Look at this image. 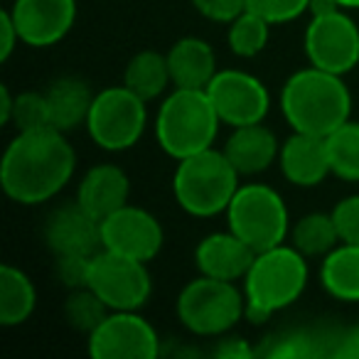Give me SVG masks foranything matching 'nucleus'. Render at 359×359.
I'll use <instances>...</instances> for the list:
<instances>
[{"instance_id":"5701e85b","label":"nucleus","mask_w":359,"mask_h":359,"mask_svg":"<svg viewBox=\"0 0 359 359\" xmlns=\"http://www.w3.org/2000/svg\"><path fill=\"white\" fill-rule=\"evenodd\" d=\"M37 308V290L30 276L13 264L0 266V325L18 327Z\"/></svg>"},{"instance_id":"423d86ee","label":"nucleus","mask_w":359,"mask_h":359,"mask_svg":"<svg viewBox=\"0 0 359 359\" xmlns=\"http://www.w3.org/2000/svg\"><path fill=\"white\" fill-rule=\"evenodd\" d=\"M175 310L187 332L197 337H222L244 318L246 298L234 280L200 273V278L190 280L180 290Z\"/></svg>"},{"instance_id":"20e7f679","label":"nucleus","mask_w":359,"mask_h":359,"mask_svg":"<svg viewBox=\"0 0 359 359\" xmlns=\"http://www.w3.org/2000/svg\"><path fill=\"white\" fill-rule=\"evenodd\" d=\"M222 118L207 89H177L160 104L155 118L158 145L175 160L215 148Z\"/></svg>"},{"instance_id":"7c9ffc66","label":"nucleus","mask_w":359,"mask_h":359,"mask_svg":"<svg viewBox=\"0 0 359 359\" xmlns=\"http://www.w3.org/2000/svg\"><path fill=\"white\" fill-rule=\"evenodd\" d=\"M310 0H246V11L256 13L271 25H285L308 13Z\"/></svg>"},{"instance_id":"c756f323","label":"nucleus","mask_w":359,"mask_h":359,"mask_svg":"<svg viewBox=\"0 0 359 359\" xmlns=\"http://www.w3.org/2000/svg\"><path fill=\"white\" fill-rule=\"evenodd\" d=\"M18 130H35L50 126V109H47L45 91H22L13 104V121Z\"/></svg>"},{"instance_id":"6ab92c4d","label":"nucleus","mask_w":359,"mask_h":359,"mask_svg":"<svg viewBox=\"0 0 359 359\" xmlns=\"http://www.w3.org/2000/svg\"><path fill=\"white\" fill-rule=\"evenodd\" d=\"M280 143L276 140L273 130L266 128L264 123L239 126L231 130L229 140L224 145V155L236 168L241 177L261 175L278 160Z\"/></svg>"},{"instance_id":"f704fd0d","label":"nucleus","mask_w":359,"mask_h":359,"mask_svg":"<svg viewBox=\"0 0 359 359\" xmlns=\"http://www.w3.org/2000/svg\"><path fill=\"white\" fill-rule=\"evenodd\" d=\"M254 354H259V349L251 347L244 337H234V334H222L215 347V357L219 359H249Z\"/></svg>"},{"instance_id":"c85d7f7f","label":"nucleus","mask_w":359,"mask_h":359,"mask_svg":"<svg viewBox=\"0 0 359 359\" xmlns=\"http://www.w3.org/2000/svg\"><path fill=\"white\" fill-rule=\"evenodd\" d=\"M318 337L303 332V330H293V332H283L278 337L269 339V347H261L259 354L271 359H310L325 354L315 342Z\"/></svg>"},{"instance_id":"72a5a7b5","label":"nucleus","mask_w":359,"mask_h":359,"mask_svg":"<svg viewBox=\"0 0 359 359\" xmlns=\"http://www.w3.org/2000/svg\"><path fill=\"white\" fill-rule=\"evenodd\" d=\"M190 3L202 18L212 22H224V25H229L246 11V0H190Z\"/></svg>"},{"instance_id":"a211bd4d","label":"nucleus","mask_w":359,"mask_h":359,"mask_svg":"<svg viewBox=\"0 0 359 359\" xmlns=\"http://www.w3.org/2000/svg\"><path fill=\"white\" fill-rule=\"evenodd\" d=\"M130 197V180L118 165L101 163L86 170V175L79 182V192L76 200L86 212L96 217V219H106L114 215L116 210L128 205Z\"/></svg>"},{"instance_id":"cd10ccee","label":"nucleus","mask_w":359,"mask_h":359,"mask_svg":"<svg viewBox=\"0 0 359 359\" xmlns=\"http://www.w3.org/2000/svg\"><path fill=\"white\" fill-rule=\"evenodd\" d=\"M109 305L86 285V288L69 290V298L65 303V318L69 323V327H74L76 332L91 334L109 315Z\"/></svg>"},{"instance_id":"58836bf2","label":"nucleus","mask_w":359,"mask_h":359,"mask_svg":"<svg viewBox=\"0 0 359 359\" xmlns=\"http://www.w3.org/2000/svg\"><path fill=\"white\" fill-rule=\"evenodd\" d=\"M334 11H339L337 0H310V6H308V13L313 18L327 15V13H334Z\"/></svg>"},{"instance_id":"1a4fd4ad","label":"nucleus","mask_w":359,"mask_h":359,"mask_svg":"<svg viewBox=\"0 0 359 359\" xmlns=\"http://www.w3.org/2000/svg\"><path fill=\"white\" fill-rule=\"evenodd\" d=\"M89 288L109 310H140L148 303L153 280L143 261L101 249L91 256Z\"/></svg>"},{"instance_id":"9d476101","label":"nucleus","mask_w":359,"mask_h":359,"mask_svg":"<svg viewBox=\"0 0 359 359\" xmlns=\"http://www.w3.org/2000/svg\"><path fill=\"white\" fill-rule=\"evenodd\" d=\"M305 57L313 67L344 76L359 65V27L344 8L318 15L305 27Z\"/></svg>"},{"instance_id":"f257e3e1","label":"nucleus","mask_w":359,"mask_h":359,"mask_svg":"<svg viewBox=\"0 0 359 359\" xmlns=\"http://www.w3.org/2000/svg\"><path fill=\"white\" fill-rule=\"evenodd\" d=\"M76 168V153L62 130H18L0 160V185L13 202L35 207L67 187Z\"/></svg>"},{"instance_id":"6e6552de","label":"nucleus","mask_w":359,"mask_h":359,"mask_svg":"<svg viewBox=\"0 0 359 359\" xmlns=\"http://www.w3.org/2000/svg\"><path fill=\"white\" fill-rule=\"evenodd\" d=\"M148 101L135 96L128 86H106L94 96L86 130L89 138L109 153H123L133 148L148 126Z\"/></svg>"},{"instance_id":"dca6fc26","label":"nucleus","mask_w":359,"mask_h":359,"mask_svg":"<svg viewBox=\"0 0 359 359\" xmlns=\"http://www.w3.org/2000/svg\"><path fill=\"white\" fill-rule=\"evenodd\" d=\"M278 165L290 185L318 187L327 175H332L327 138L293 130V135L280 143Z\"/></svg>"},{"instance_id":"a878e982","label":"nucleus","mask_w":359,"mask_h":359,"mask_svg":"<svg viewBox=\"0 0 359 359\" xmlns=\"http://www.w3.org/2000/svg\"><path fill=\"white\" fill-rule=\"evenodd\" d=\"M332 175L347 182H359V121L349 118L327 135Z\"/></svg>"},{"instance_id":"2f4dec72","label":"nucleus","mask_w":359,"mask_h":359,"mask_svg":"<svg viewBox=\"0 0 359 359\" xmlns=\"http://www.w3.org/2000/svg\"><path fill=\"white\" fill-rule=\"evenodd\" d=\"M91 256H55V273L60 283L69 290L89 285Z\"/></svg>"},{"instance_id":"c9c22d12","label":"nucleus","mask_w":359,"mask_h":359,"mask_svg":"<svg viewBox=\"0 0 359 359\" xmlns=\"http://www.w3.org/2000/svg\"><path fill=\"white\" fill-rule=\"evenodd\" d=\"M18 45H22L20 32H18L15 22H13L11 11H3V15H0V62L11 60Z\"/></svg>"},{"instance_id":"f3484780","label":"nucleus","mask_w":359,"mask_h":359,"mask_svg":"<svg viewBox=\"0 0 359 359\" xmlns=\"http://www.w3.org/2000/svg\"><path fill=\"white\" fill-rule=\"evenodd\" d=\"M256 259V251L231 229L215 231L205 236L195 249V264L202 276L222 280H244L251 264Z\"/></svg>"},{"instance_id":"e433bc0d","label":"nucleus","mask_w":359,"mask_h":359,"mask_svg":"<svg viewBox=\"0 0 359 359\" xmlns=\"http://www.w3.org/2000/svg\"><path fill=\"white\" fill-rule=\"evenodd\" d=\"M330 354L337 359H359V327L344 332L339 342L330 349Z\"/></svg>"},{"instance_id":"f03ea898","label":"nucleus","mask_w":359,"mask_h":359,"mask_svg":"<svg viewBox=\"0 0 359 359\" xmlns=\"http://www.w3.org/2000/svg\"><path fill=\"white\" fill-rule=\"evenodd\" d=\"M280 111L293 130L327 138L352 118V94L339 74L310 65L285 79Z\"/></svg>"},{"instance_id":"4468645a","label":"nucleus","mask_w":359,"mask_h":359,"mask_svg":"<svg viewBox=\"0 0 359 359\" xmlns=\"http://www.w3.org/2000/svg\"><path fill=\"white\" fill-rule=\"evenodd\" d=\"M13 22L27 47H52L62 42L76 20V0H15Z\"/></svg>"},{"instance_id":"0eeeda50","label":"nucleus","mask_w":359,"mask_h":359,"mask_svg":"<svg viewBox=\"0 0 359 359\" xmlns=\"http://www.w3.org/2000/svg\"><path fill=\"white\" fill-rule=\"evenodd\" d=\"M224 215L226 226L239 239H244L256 254L285 244V239L290 236L288 207L283 197L264 182L239 185Z\"/></svg>"},{"instance_id":"39448f33","label":"nucleus","mask_w":359,"mask_h":359,"mask_svg":"<svg viewBox=\"0 0 359 359\" xmlns=\"http://www.w3.org/2000/svg\"><path fill=\"white\" fill-rule=\"evenodd\" d=\"M236 168L224 150L207 148L190 158L177 160L172 175V195L177 205L192 217H217L226 212L231 197L239 190Z\"/></svg>"},{"instance_id":"4be33fe9","label":"nucleus","mask_w":359,"mask_h":359,"mask_svg":"<svg viewBox=\"0 0 359 359\" xmlns=\"http://www.w3.org/2000/svg\"><path fill=\"white\" fill-rule=\"evenodd\" d=\"M320 283L342 303H359V244L339 241L320 264Z\"/></svg>"},{"instance_id":"9b49d317","label":"nucleus","mask_w":359,"mask_h":359,"mask_svg":"<svg viewBox=\"0 0 359 359\" xmlns=\"http://www.w3.org/2000/svg\"><path fill=\"white\" fill-rule=\"evenodd\" d=\"M86 342L94 359H155L160 354L158 330L138 310H111Z\"/></svg>"},{"instance_id":"ea45409f","label":"nucleus","mask_w":359,"mask_h":359,"mask_svg":"<svg viewBox=\"0 0 359 359\" xmlns=\"http://www.w3.org/2000/svg\"><path fill=\"white\" fill-rule=\"evenodd\" d=\"M337 6L344 11H359V0H337Z\"/></svg>"},{"instance_id":"393cba45","label":"nucleus","mask_w":359,"mask_h":359,"mask_svg":"<svg viewBox=\"0 0 359 359\" xmlns=\"http://www.w3.org/2000/svg\"><path fill=\"white\" fill-rule=\"evenodd\" d=\"M339 231L334 224L332 212H310L300 217L290 229V244L305 256V259H325L334 246L339 244Z\"/></svg>"},{"instance_id":"b1692460","label":"nucleus","mask_w":359,"mask_h":359,"mask_svg":"<svg viewBox=\"0 0 359 359\" xmlns=\"http://www.w3.org/2000/svg\"><path fill=\"white\" fill-rule=\"evenodd\" d=\"M172 84L170 76L168 55L155 50H143L130 57L123 72V86H128L135 96L143 101H155L165 94V89Z\"/></svg>"},{"instance_id":"473e14b6","label":"nucleus","mask_w":359,"mask_h":359,"mask_svg":"<svg viewBox=\"0 0 359 359\" xmlns=\"http://www.w3.org/2000/svg\"><path fill=\"white\" fill-rule=\"evenodd\" d=\"M339 239L344 244H359V195H349L332 210Z\"/></svg>"},{"instance_id":"2eb2a0df","label":"nucleus","mask_w":359,"mask_h":359,"mask_svg":"<svg viewBox=\"0 0 359 359\" xmlns=\"http://www.w3.org/2000/svg\"><path fill=\"white\" fill-rule=\"evenodd\" d=\"M45 244L55 256H94L101 251V222L79 205H60L45 222Z\"/></svg>"},{"instance_id":"7ed1b4c3","label":"nucleus","mask_w":359,"mask_h":359,"mask_svg":"<svg viewBox=\"0 0 359 359\" xmlns=\"http://www.w3.org/2000/svg\"><path fill=\"white\" fill-rule=\"evenodd\" d=\"M308 285V259L293 244L259 251L244 276L246 313L254 325H264L273 313L290 308Z\"/></svg>"},{"instance_id":"f8f14e48","label":"nucleus","mask_w":359,"mask_h":359,"mask_svg":"<svg viewBox=\"0 0 359 359\" xmlns=\"http://www.w3.org/2000/svg\"><path fill=\"white\" fill-rule=\"evenodd\" d=\"M212 104L222 123L239 128L249 123H264L271 109V94L259 76L241 69H219L207 84Z\"/></svg>"},{"instance_id":"bb28decb","label":"nucleus","mask_w":359,"mask_h":359,"mask_svg":"<svg viewBox=\"0 0 359 359\" xmlns=\"http://www.w3.org/2000/svg\"><path fill=\"white\" fill-rule=\"evenodd\" d=\"M271 35V22L264 20L261 15L251 11H244L239 18L229 22L226 30V45H229L231 55L241 57V60H251V57L261 55L269 45Z\"/></svg>"},{"instance_id":"4c0bfd02","label":"nucleus","mask_w":359,"mask_h":359,"mask_svg":"<svg viewBox=\"0 0 359 359\" xmlns=\"http://www.w3.org/2000/svg\"><path fill=\"white\" fill-rule=\"evenodd\" d=\"M13 104H15V94L11 91V86H0V123L11 126L13 121Z\"/></svg>"},{"instance_id":"412c9836","label":"nucleus","mask_w":359,"mask_h":359,"mask_svg":"<svg viewBox=\"0 0 359 359\" xmlns=\"http://www.w3.org/2000/svg\"><path fill=\"white\" fill-rule=\"evenodd\" d=\"M94 96L96 94L89 89V84L76 76H62V79L52 81L50 89L45 91L50 126L62 133H69L76 126L86 123Z\"/></svg>"},{"instance_id":"ddd939ff","label":"nucleus","mask_w":359,"mask_h":359,"mask_svg":"<svg viewBox=\"0 0 359 359\" xmlns=\"http://www.w3.org/2000/svg\"><path fill=\"white\" fill-rule=\"evenodd\" d=\"M163 226L158 217L135 205H126L101 219V249L135 261H153L163 249Z\"/></svg>"},{"instance_id":"aec40b11","label":"nucleus","mask_w":359,"mask_h":359,"mask_svg":"<svg viewBox=\"0 0 359 359\" xmlns=\"http://www.w3.org/2000/svg\"><path fill=\"white\" fill-rule=\"evenodd\" d=\"M170 76L177 89H207L217 69V55L202 37H182L168 52Z\"/></svg>"}]
</instances>
